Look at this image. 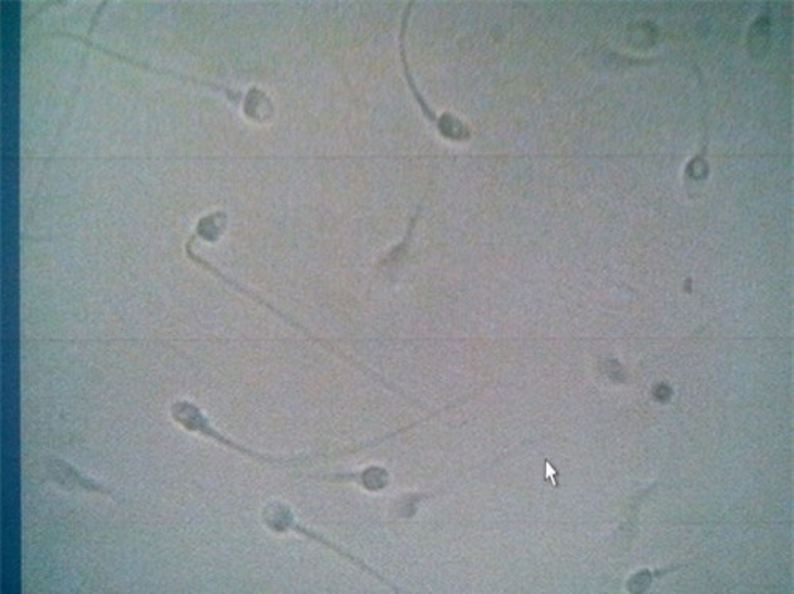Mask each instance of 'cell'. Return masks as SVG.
Segmentation results:
<instances>
[{
    "label": "cell",
    "mask_w": 794,
    "mask_h": 594,
    "mask_svg": "<svg viewBox=\"0 0 794 594\" xmlns=\"http://www.w3.org/2000/svg\"><path fill=\"white\" fill-rule=\"evenodd\" d=\"M262 521H264L265 527H268L269 530L274 531V533H296L302 535V537L309 539V541L323 545V547L327 548V550L334 552V554L340 556V558L347 559L350 565L357 566V568L364 571L365 574L375 577L379 582H382L383 585L392 589L393 592H400L396 585H393L389 580H386L385 577L379 574V572L375 571L372 566H369L368 562L362 561V559L358 558V556L345 550V548L337 545L336 542L330 541V539L324 537V535L310 530L309 527L300 524L299 521L296 520L293 510L289 509L286 504L280 503V500L268 504V506L264 507V510H262Z\"/></svg>",
    "instance_id": "obj_2"
},
{
    "label": "cell",
    "mask_w": 794,
    "mask_h": 594,
    "mask_svg": "<svg viewBox=\"0 0 794 594\" xmlns=\"http://www.w3.org/2000/svg\"><path fill=\"white\" fill-rule=\"evenodd\" d=\"M334 482H355L369 492H380L388 486V472L382 468H369L357 474H334L331 477Z\"/></svg>",
    "instance_id": "obj_4"
},
{
    "label": "cell",
    "mask_w": 794,
    "mask_h": 594,
    "mask_svg": "<svg viewBox=\"0 0 794 594\" xmlns=\"http://www.w3.org/2000/svg\"><path fill=\"white\" fill-rule=\"evenodd\" d=\"M48 474L54 480V483L64 490H83V492L98 493L102 496H113V492L95 480L89 479L85 474L78 471L77 468L71 465V462L64 461V459H51L48 462Z\"/></svg>",
    "instance_id": "obj_3"
},
{
    "label": "cell",
    "mask_w": 794,
    "mask_h": 594,
    "mask_svg": "<svg viewBox=\"0 0 794 594\" xmlns=\"http://www.w3.org/2000/svg\"><path fill=\"white\" fill-rule=\"evenodd\" d=\"M171 417L179 428L188 431V433L210 438V441L220 444L221 447L227 448V450L231 451H236L238 455L247 456V458L255 459V461L264 462V465L277 466H293L295 462L298 465L300 461L299 458H277V456L259 454L258 450H251V448L238 444V442L233 441V438L224 436V434H221L220 431L210 423L209 418H207L206 413L202 412V409H200L198 404L193 403V400H175V403L171 406Z\"/></svg>",
    "instance_id": "obj_1"
}]
</instances>
